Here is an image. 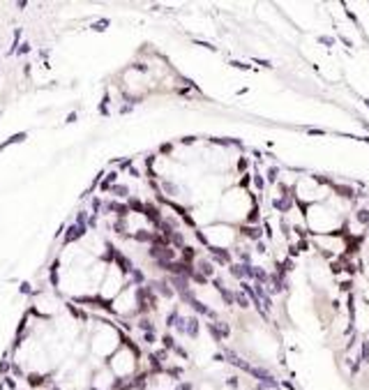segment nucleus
Listing matches in <instances>:
<instances>
[{"mask_svg":"<svg viewBox=\"0 0 369 390\" xmlns=\"http://www.w3.org/2000/svg\"><path fill=\"white\" fill-rule=\"evenodd\" d=\"M305 224H307L316 236H328L330 231L341 229V226H344V220H341V213H337V210L325 201V203H314V206L307 208Z\"/></svg>","mask_w":369,"mask_h":390,"instance_id":"f257e3e1","label":"nucleus"},{"mask_svg":"<svg viewBox=\"0 0 369 390\" xmlns=\"http://www.w3.org/2000/svg\"><path fill=\"white\" fill-rule=\"evenodd\" d=\"M219 210L228 222H247L252 213V196L245 187H231L219 199Z\"/></svg>","mask_w":369,"mask_h":390,"instance_id":"f03ea898","label":"nucleus"},{"mask_svg":"<svg viewBox=\"0 0 369 390\" xmlns=\"http://www.w3.org/2000/svg\"><path fill=\"white\" fill-rule=\"evenodd\" d=\"M201 238L212 247V250H228L238 240V231L226 222H212L201 229Z\"/></svg>","mask_w":369,"mask_h":390,"instance_id":"7ed1b4c3","label":"nucleus"},{"mask_svg":"<svg viewBox=\"0 0 369 390\" xmlns=\"http://www.w3.org/2000/svg\"><path fill=\"white\" fill-rule=\"evenodd\" d=\"M85 231H88V226H85V224H79V222L69 224L67 231H65V245H69V243H76L79 238L85 236Z\"/></svg>","mask_w":369,"mask_h":390,"instance_id":"20e7f679","label":"nucleus"},{"mask_svg":"<svg viewBox=\"0 0 369 390\" xmlns=\"http://www.w3.org/2000/svg\"><path fill=\"white\" fill-rule=\"evenodd\" d=\"M23 141H28V132H16V134H12V137H7L2 143H0V153L2 150H7L9 145H16V143H23Z\"/></svg>","mask_w":369,"mask_h":390,"instance_id":"39448f33","label":"nucleus"},{"mask_svg":"<svg viewBox=\"0 0 369 390\" xmlns=\"http://www.w3.org/2000/svg\"><path fill=\"white\" fill-rule=\"evenodd\" d=\"M21 37H23V30H21V28H16V30H14V37H12V44H9V51H7V56H16V51H19V42H21Z\"/></svg>","mask_w":369,"mask_h":390,"instance_id":"423d86ee","label":"nucleus"},{"mask_svg":"<svg viewBox=\"0 0 369 390\" xmlns=\"http://www.w3.org/2000/svg\"><path fill=\"white\" fill-rule=\"evenodd\" d=\"M109 192H111L113 196H129V190L125 187V185H113Z\"/></svg>","mask_w":369,"mask_h":390,"instance_id":"0eeeda50","label":"nucleus"},{"mask_svg":"<svg viewBox=\"0 0 369 390\" xmlns=\"http://www.w3.org/2000/svg\"><path fill=\"white\" fill-rule=\"evenodd\" d=\"M5 388H9V390H19V386H16V381H14V376H5Z\"/></svg>","mask_w":369,"mask_h":390,"instance_id":"6e6552de","label":"nucleus"},{"mask_svg":"<svg viewBox=\"0 0 369 390\" xmlns=\"http://www.w3.org/2000/svg\"><path fill=\"white\" fill-rule=\"evenodd\" d=\"M28 54H30V44H28V42H23V44L19 46V51H16V56H21V58H23V56H28Z\"/></svg>","mask_w":369,"mask_h":390,"instance_id":"1a4fd4ad","label":"nucleus"},{"mask_svg":"<svg viewBox=\"0 0 369 390\" xmlns=\"http://www.w3.org/2000/svg\"><path fill=\"white\" fill-rule=\"evenodd\" d=\"M32 284L30 282H21V284H19V291H21V293H32Z\"/></svg>","mask_w":369,"mask_h":390,"instance_id":"9d476101","label":"nucleus"},{"mask_svg":"<svg viewBox=\"0 0 369 390\" xmlns=\"http://www.w3.org/2000/svg\"><path fill=\"white\" fill-rule=\"evenodd\" d=\"M12 374H14V376H23V369L19 367V362H12Z\"/></svg>","mask_w":369,"mask_h":390,"instance_id":"9b49d317","label":"nucleus"},{"mask_svg":"<svg viewBox=\"0 0 369 390\" xmlns=\"http://www.w3.org/2000/svg\"><path fill=\"white\" fill-rule=\"evenodd\" d=\"M106 26H109V21H106V19H104V21H99V23H95V26H92V28H95V30H104Z\"/></svg>","mask_w":369,"mask_h":390,"instance_id":"f8f14e48","label":"nucleus"},{"mask_svg":"<svg viewBox=\"0 0 369 390\" xmlns=\"http://www.w3.org/2000/svg\"><path fill=\"white\" fill-rule=\"evenodd\" d=\"M74 120H76V111H72V113H67V118H65V123H74Z\"/></svg>","mask_w":369,"mask_h":390,"instance_id":"ddd939ff","label":"nucleus"},{"mask_svg":"<svg viewBox=\"0 0 369 390\" xmlns=\"http://www.w3.org/2000/svg\"><path fill=\"white\" fill-rule=\"evenodd\" d=\"M0 118H2V111H0Z\"/></svg>","mask_w":369,"mask_h":390,"instance_id":"4468645a","label":"nucleus"}]
</instances>
